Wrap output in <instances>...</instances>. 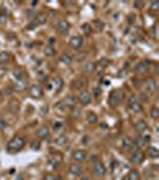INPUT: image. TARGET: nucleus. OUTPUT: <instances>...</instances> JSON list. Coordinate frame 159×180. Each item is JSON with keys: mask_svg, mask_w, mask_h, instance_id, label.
I'll return each instance as SVG.
<instances>
[{"mask_svg": "<svg viewBox=\"0 0 159 180\" xmlns=\"http://www.w3.org/2000/svg\"><path fill=\"white\" fill-rule=\"evenodd\" d=\"M36 25H37L36 23H30V24H29V28H28V29H35V28H36Z\"/></svg>", "mask_w": 159, "mask_h": 180, "instance_id": "864d4df0", "label": "nucleus"}, {"mask_svg": "<svg viewBox=\"0 0 159 180\" xmlns=\"http://www.w3.org/2000/svg\"><path fill=\"white\" fill-rule=\"evenodd\" d=\"M86 151L85 150H83V149H78V150H76V151L73 153V160L77 162V163H80V162H84L85 160H86Z\"/></svg>", "mask_w": 159, "mask_h": 180, "instance_id": "9d476101", "label": "nucleus"}, {"mask_svg": "<svg viewBox=\"0 0 159 180\" xmlns=\"http://www.w3.org/2000/svg\"><path fill=\"white\" fill-rule=\"evenodd\" d=\"M142 5H144L142 1H134V7H136V9H141Z\"/></svg>", "mask_w": 159, "mask_h": 180, "instance_id": "de8ad7c7", "label": "nucleus"}, {"mask_svg": "<svg viewBox=\"0 0 159 180\" xmlns=\"http://www.w3.org/2000/svg\"><path fill=\"white\" fill-rule=\"evenodd\" d=\"M123 101H124V93L122 90L116 89L109 96V105L111 107H118L123 103Z\"/></svg>", "mask_w": 159, "mask_h": 180, "instance_id": "f03ea898", "label": "nucleus"}, {"mask_svg": "<svg viewBox=\"0 0 159 180\" xmlns=\"http://www.w3.org/2000/svg\"><path fill=\"white\" fill-rule=\"evenodd\" d=\"M67 142H68V138H67L66 136H63V135L59 136V137L55 139V143H56L57 145H60V146L66 145V144H67Z\"/></svg>", "mask_w": 159, "mask_h": 180, "instance_id": "c756f323", "label": "nucleus"}, {"mask_svg": "<svg viewBox=\"0 0 159 180\" xmlns=\"http://www.w3.org/2000/svg\"><path fill=\"white\" fill-rule=\"evenodd\" d=\"M11 55L9 52H0V64H6L9 63Z\"/></svg>", "mask_w": 159, "mask_h": 180, "instance_id": "c85d7f7f", "label": "nucleus"}, {"mask_svg": "<svg viewBox=\"0 0 159 180\" xmlns=\"http://www.w3.org/2000/svg\"><path fill=\"white\" fill-rule=\"evenodd\" d=\"M43 52H44V54L47 55V56H54L55 55V49H54V47H53V45H46L44 46V48H43Z\"/></svg>", "mask_w": 159, "mask_h": 180, "instance_id": "a878e982", "label": "nucleus"}, {"mask_svg": "<svg viewBox=\"0 0 159 180\" xmlns=\"http://www.w3.org/2000/svg\"><path fill=\"white\" fill-rule=\"evenodd\" d=\"M140 135H141V137H142L147 143H148V142L151 140V138H152L151 135H150V133H146V132H142V133H140Z\"/></svg>", "mask_w": 159, "mask_h": 180, "instance_id": "ea45409f", "label": "nucleus"}, {"mask_svg": "<svg viewBox=\"0 0 159 180\" xmlns=\"http://www.w3.org/2000/svg\"><path fill=\"white\" fill-rule=\"evenodd\" d=\"M70 23L66 20V19H60L59 23H57V30H59V33L62 34V35H65L70 31Z\"/></svg>", "mask_w": 159, "mask_h": 180, "instance_id": "1a4fd4ad", "label": "nucleus"}, {"mask_svg": "<svg viewBox=\"0 0 159 180\" xmlns=\"http://www.w3.org/2000/svg\"><path fill=\"white\" fill-rule=\"evenodd\" d=\"M65 108H66V107L63 106V103H61V102H59V103L56 105V109L60 110V112H62V113H63V110H65Z\"/></svg>", "mask_w": 159, "mask_h": 180, "instance_id": "37998d69", "label": "nucleus"}, {"mask_svg": "<svg viewBox=\"0 0 159 180\" xmlns=\"http://www.w3.org/2000/svg\"><path fill=\"white\" fill-rule=\"evenodd\" d=\"M62 86H63V80H62V78L56 77V78L54 79V83H53L54 90H55V91H60V90L62 89Z\"/></svg>", "mask_w": 159, "mask_h": 180, "instance_id": "5701e85b", "label": "nucleus"}, {"mask_svg": "<svg viewBox=\"0 0 159 180\" xmlns=\"http://www.w3.org/2000/svg\"><path fill=\"white\" fill-rule=\"evenodd\" d=\"M6 22H7V17L6 16H4V15L0 16V23H1V24H6Z\"/></svg>", "mask_w": 159, "mask_h": 180, "instance_id": "a18cd8bd", "label": "nucleus"}, {"mask_svg": "<svg viewBox=\"0 0 159 180\" xmlns=\"http://www.w3.org/2000/svg\"><path fill=\"white\" fill-rule=\"evenodd\" d=\"M145 86H146V89H147V91L154 93L155 90H157L158 84H157V80H155L153 77H150V78H147V79L145 80Z\"/></svg>", "mask_w": 159, "mask_h": 180, "instance_id": "f8f14e48", "label": "nucleus"}, {"mask_svg": "<svg viewBox=\"0 0 159 180\" xmlns=\"http://www.w3.org/2000/svg\"><path fill=\"white\" fill-rule=\"evenodd\" d=\"M121 145L124 150H129L133 146V139L129 136H123L121 139Z\"/></svg>", "mask_w": 159, "mask_h": 180, "instance_id": "4468645a", "label": "nucleus"}, {"mask_svg": "<svg viewBox=\"0 0 159 180\" xmlns=\"http://www.w3.org/2000/svg\"><path fill=\"white\" fill-rule=\"evenodd\" d=\"M151 9H152L153 11H158V10H159V3H158V1H152Z\"/></svg>", "mask_w": 159, "mask_h": 180, "instance_id": "a19ab883", "label": "nucleus"}, {"mask_svg": "<svg viewBox=\"0 0 159 180\" xmlns=\"http://www.w3.org/2000/svg\"><path fill=\"white\" fill-rule=\"evenodd\" d=\"M47 79H48V76L47 75H43V73H41L40 75V80L43 83V82H47Z\"/></svg>", "mask_w": 159, "mask_h": 180, "instance_id": "09e8293b", "label": "nucleus"}, {"mask_svg": "<svg viewBox=\"0 0 159 180\" xmlns=\"http://www.w3.org/2000/svg\"><path fill=\"white\" fill-rule=\"evenodd\" d=\"M86 121H87V124H90V125L97 124V121H98V116H97V114L93 113V112H89L87 115H86Z\"/></svg>", "mask_w": 159, "mask_h": 180, "instance_id": "6ab92c4d", "label": "nucleus"}, {"mask_svg": "<svg viewBox=\"0 0 159 180\" xmlns=\"http://www.w3.org/2000/svg\"><path fill=\"white\" fill-rule=\"evenodd\" d=\"M154 73H155V75L158 73V65H157V64L154 65Z\"/></svg>", "mask_w": 159, "mask_h": 180, "instance_id": "5fc2aeb1", "label": "nucleus"}, {"mask_svg": "<svg viewBox=\"0 0 159 180\" xmlns=\"http://www.w3.org/2000/svg\"><path fill=\"white\" fill-rule=\"evenodd\" d=\"M70 173H71L72 175L78 176V175H80V174L83 173V168H81L79 165H77V163H72V165L70 166Z\"/></svg>", "mask_w": 159, "mask_h": 180, "instance_id": "aec40b11", "label": "nucleus"}, {"mask_svg": "<svg viewBox=\"0 0 159 180\" xmlns=\"http://www.w3.org/2000/svg\"><path fill=\"white\" fill-rule=\"evenodd\" d=\"M78 100L84 106L90 105V102H91V94H90V91H87V90H81V91L79 93V95H78Z\"/></svg>", "mask_w": 159, "mask_h": 180, "instance_id": "6e6552de", "label": "nucleus"}, {"mask_svg": "<svg viewBox=\"0 0 159 180\" xmlns=\"http://www.w3.org/2000/svg\"><path fill=\"white\" fill-rule=\"evenodd\" d=\"M29 94H30V96L33 97V99H40L41 96H42V89H41V86L40 85H36V84H34V85H31L30 86V90H29Z\"/></svg>", "mask_w": 159, "mask_h": 180, "instance_id": "9b49d317", "label": "nucleus"}, {"mask_svg": "<svg viewBox=\"0 0 159 180\" xmlns=\"http://www.w3.org/2000/svg\"><path fill=\"white\" fill-rule=\"evenodd\" d=\"M147 155L151 157V159H157L159 156V150L158 148L155 146H148L147 148Z\"/></svg>", "mask_w": 159, "mask_h": 180, "instance_id": "412c9836", "label": "nucleus"}, {"mask_svg": "<svg viewBox=\"0 0 159 180\" xmlns=\"http://www.w3.org/2000/svg\"><path fill=\"white\" fill-rule=\"evenodd\" d=\"M6 126H7L6 121H5L4 119H1V118H0V131H4V130L6 129Z\"/></svg>", "mask_w": 159, "mask_h": 180, "instance_id": "58836bf2", "label": "nucleus"}, {"mask_svg": "<svg viewBox=\"0 0 159 180\" xmlns=\"http://www.w3.org/2000/svg\"><path fill=\"white\" fill-rule=\"evenodd\" d=\"M155 29H157V26H155V25H153V28H152V34H153V37H154V39L157 37V33H155Z\"/></svg>", "mask_w": 159, "mask_h": 180, "instance_id": "3c124183", "label": "nucleus"}, {"mask_svg": "<svg viewBox=\"0 0 159 180\" xmlns=\"http://www.w3.org/2000/svg\"><path fill=\"white\" fill-rule=\"evenodd\" d=\"M93 94H94V97H99V95L102 94V91H101V89L99 88H94V90H93Z\"/></svg>", "mask_w": 159, "mask_h": 180, "instance_id": "79ce46f5", "label": "nucleus"}, {"mask_svg": "<svg viewBox=\"0 0 159 180\" xmlns=\"http://www.w3.org/2000/svg\"><path fill=\"white\" fill-rule=\"evenodd\" d=\"M37 136H38L41 139H47V138L49 137V129H48V126H46V125L41 126V127L37 130Z\"/></svg>", "mask_w": 159, "mask_h": 180, "instance_id": "f3484780", "label": "nucleus"}, {"mask_svg": "<svg viewBox=\"0 0 159 180\" xmlns=\"http://www.w3.org/2000/svg\"><path fill=\"white\" fill-rule=\"evenodd\" d=\"M150 70V63L148 61H140L135 65L134 71L136 75H146Z\"/></svg>", "mask_w": 159, "mask_h": 180, "instance_id": "423d86ee", "label": "nucleus"}, {"mask_svg": "<svg viewBox=\"0 0 159 180\" xmlns=\"http://www.w3.org/2000/svg\"><path fill=\"white\" fill-rule=\"evenodd\" d=\"M55 180H63L62 178H55Z\"/></svg>", "mask_w": 159, "mask_h": 180, "instance_id": "052dcab7", "label": "nucleus"}, {"mask_svg": "<svg viewBox=\"0 0 159 180\" xmlns=\"http://www.w3.org/2000/svg\"><path fill=\"white\" fill-rule=\"evenodd\" d=\"M81 180H89V178H87V176H85V178H83Z\"/></svg>", "mask_w": 159, "mask_h": 180, "instance_id": "bf43d9fd", "label": "nucleus"}, {"mask_svg": "<svg viewBox=\"0 0 159 180\" xmlns=\"http://www.w3.org/2000/svg\"><path fill=\"white\" fill-rule=\"evenodd\" d=\"M101 127H104V129H105V127H107V125H105V124H101Z\"/></svg>", "mask_w": 159, "mask_h": 180, "instance_id": "13d9d810", "label": "nucleus"}, {"mask_svg": "<svg viewBox=\"0 0 159 180\" xmlns=\"http://www.w3.org/2000/svg\"><path fill=\"white\" fill-rule=\"evenodd\" d=\"M80 29H81V31H83V34H84V35H90V34H91V31H92V26H91L89 23L83 24V25L80 26Z\"/></svg>", "mask_w": 159, "mask_h": 180, "instance_id": "7c9ffc66", "label": "nucleus"}, {"mask_svg": "<svg viewBox=\"0 0 159 180\" xmlns=\"http://www.w3.org/2000/svg\"><path fill=\"white\" fill-rule=\"evenodd\" d=\"M12 75H13V77L16 78V80H19V79H23L24 72H23L22 69H15L13 72H12Z\"/></svg>", "mask_w": 159, "mask_h": 180, "instance_id": "473e14b6", "label": "nucleus"}, {"mask_svg": "<svg viewBox=\"0 0 159 180\" xmlns=\"http://www.w3.org/2000/svg\"><path fill=\"white\" fill-rule=\"evenodd\" d=\"M81 143L87 144V143H89V137H86V136H85V137H83V138H81Z\"/></svg>", "mask_w": 159, "mask_h": 180, "instance_id": "8fccbe9b", "label": "nucleus"}, {"mask_svg": "<svg viewBox=\"0 0 159 180\" xmlns=\"http://www.w3.org/2000/svg\"><path fill=\"white\" fill-rule=\"evenodd\" d=\"M85 58H86V53H79L77 55V60H79V61H80L81 59H85Z\"/></svg>", "mask_w": 159, "mask_h": 180, "instance_id": "49530a36", "label": "nucleus"}, {"mask_svg": "<svg viewBox=\"0 0 159 180\" xmlns=\"http://www.w3.org/2000/svg\"><path fill=\"white\" fill-rule=\"evenodd\" d=\"M77 105V100L73 95H67L65 97V100H63V106H65L66 108H70V109H73Z\"/></svg>", "mask_w": 159, "mask_h": 180, "instance_id": "ddd939ff", "label": "nucleus"}, {"mask_svg": "<svg viewBox=\"0 0 159 180\" xmlns=\"http://www.w3.org/2000/svg\"><path fill=\"white\" fill-rule=\"evenodd\" d=\"M49 42H50V43H49V45H52V43H53V42H54V43H55V39H53V37H50V39H49Z\"/></svg>", "mask_w": 159, "mask_h": 180, "instance_id": "6e6d98bb", "label": "nucleus"}, {"mask_svg": "<svg viewBox=\"0 0 159 180\" xmlns=\"http://www.w3.org/2000/svg\"><path fill=\"white\" fill-rule=\"evenodd\" d=\"M151 116L154 119V120H158L159 119V109H158V107H152V109H151Z\"/></svg>", "mask_w": 159, "mask_h": 180, "instance_id": "f704fd0d", "label": "nucleus"}, {"mask_svg": "<svg viewBox=\"0 0 159 180\" xmlns=\"http://www.w3.org/2000/svg\"><path fill=\"white\" fill-rule=\"evenodd\" d=\"M122 180H128V179H127V176H124V178H123Z\"/></svg>", "mask_w": 159, "mask_h": 180, "instance_id": "680f3d73", "label": "nucleus"}, {"mask_svg": "<svg viewBox=\"0 0 159 180\" xmlns=\"http://www.w3.org/2000/svg\"><path fill=\"white\" fill-rule=\"evenodd\" d=\"M71 115H72L74 119H80V118H81V115H83V110H81L80 108H77V107H74V108L72 109V113H71Z\"/></svg>", "mask_w": 159, "mask_h": 180, "instance_id": "72a5a7b5", "label": "nucleus"}, {"mask_svg": "<svg viewBox=\"0 0 159 180\" xmlns=\"http://www.w3.org/2000/svg\"><path fill=\"white\" fill-rule=\"evenodd\" d=\"M98 65H99L101 67H107V66H109V65H110V61H109V59H108V58H102V59H99Z\"/></svg>", "mask_w": 159, "mask_h": 180, "instance_id": "c9c22d12", "label": "nucleus"}, {"mask_svg": "<svg viewBox=\"0 0 159 180\" xmlns=\"http://www.w3.org/2000/svg\"><path fill=\"white\" fill-rule=\"evenodd\" d=\"M31 5H33V6H35V5H37V1H31Z\"/></svg>", "mask_w": 159, "mask_h": 180, "instance_id": "4d7b16f0", "label": "nucleus"}, {"mask_svg": "<svg viewBox=\"0 0 159 180\" xmlns=\"http://www.w3.org/2000/svg\"><path fill=\"white\" fill-rule=\"evenodd\" d=\"M19 103H18V101H11L10 103H9V112L11 113V114H13V115H16V114H18L19 113Z\"/></svg>", "mask_w": 159, "mask_h": 180, "instance_id": "a211bd4d", "label": "nucleus"}, {"mask_svg": "<svg viewBox=\"0 0 159 180\" xmlns=\"http://www.w3.org/2000/svg\"><path fill=\"white\" fill-rule=\"evenodd\" d=\"M30 148L33 149V150H40L41 143L38 140H33V142H31V144H30Z\"/></svg>", "mask_w": 159, "mask_h": 180, "instance_id": "e433bc0d", "label": "nucleus"}, {"mask_svg": "<svg viewBox=\"0 0 159 180\" xmlns=\"http://www.w3.org/2000/svg\"><path fill=\"white\" fill-rule=\"evenodd\" d=\"M129 109L132 112H134V113L142 112V105H141V102L138 101L136 96H134V95L129 97Z\"/></svg>", "mask_w": 159, "mask_h": 180, "instance_id": "20e7f679", "label": "nucleus"}, {"mask_svg": "<svg viewBox=\"0 0 159 180\" xmlns=\"http://www.w3.org/2000/svg\"><path fill=\"white\" fill-rule=\"evenodd\" d=\"M25 88H26V80H25V79L16 80V83H15V89L17 90V91H23Z\"/></svg>", "mask_w": 159, "mask_h": 180, "instance_id": "4be33fe9", "label": "nucleus"}, {"mask_svg": "<svg viewBox=\"0 0 159 180\" xmlns=\"http://www.w3.org/2000/svg\"><path fill=\"white\" fill-rule=\"evenodd\" d=\"M36 24H46L47 23V15L43 12H40L36 15Z\"/></svg>", "mask_w": 159, "mask_h": 180, "instance_id": "cd10ccee", "label": "nucleus"}, {"mask_svg": "<svg viewBox=\"0 0 159 180\" xmlns=\"http://www.w3.org/2000/svg\"><path fill=\"white\" fill-rule=\"evenodd\" d=\"M60 61H61L63 65H71V63H72V56H71L70 54L65 53V54H62V55L60 56Z\"/></svg>", "mask_w": 159, "mask_h": 180, "instance_id": "bb28decb", "label": "nucleus"}, {"mask_svg": "<svg viewBox=\"0 0 159 180\" xmlns=\"http://www.w3.org/2000/svg\"><path fill=\"white\" fill-rule=\"evenodd\" d=\"M24 144H25V139L23 137H20V136H16L7 143V150L10 153L19 151L20 149H23Z\"/></svg>", "mask_w": 159, "mask_h": 180, "instance_id": "f257e3e1", "label": "nucleus"}, {"mask_svg": "<svg viewBox=\"0 0 159 180\" xmlns=\"http://www.w3.org/2000/svg\"><path fill=\"white\" fill-rule=\"evenodd\" d=\"M145 160V154L141 151V149H138L132 153L131 155V162L134 165H141Z\"/></svg>", "mask_w": 159, "mask_h": 180, "instance_id": "7ed1b4c3", "label": "nucleus"}, {"mask_svg": "<svg viewBox=\"0 0 159 180\" xmlns=\"http://www.w3.org/2000/svg\"><path fill=\"white\" fill-rule=\"evenodd\" d=\"M134 129H135L136 132L142 133L147 130V123L145 121V120H138V121L134 123Z\"/></svg>", "mask_w": 159, "mask_h": 180, "instance_id": "dca6fc26", "label": "nucleus"}, {"mask_svg": "<svg viewBox=\"0 0 159 180\" xmlns=\"http://www.w3.org/2000/svg\"><path fill=\"white\" fill-rule=\"evenodd\" d=\"M139 97H140V102H141V101H142V102H147V101H148V95H147L146 93H140Z\"/></svg>", "mask_w": 159, "mask_h": 180, "instance_id": "4c0bfd02", "label": "nucleus"}, {"mask_svg": "<svg viewBox=\"0 0 159 180\" xmlns=\"http://www.w3.org/2000/svg\"><path fill=\"white\" fill-rule=\"evenodd\" d=\"M83 70L85 73L87 75H92L94 71H96V64L93 61H86L84 65H83Z\"/></svg>", "mask_w": 159, "mask_h": 180, "instance_id": "2eb2a0df", "label": "nucleus"}, {"mask_svg": "<svg viewBox=\"0 0 159 180\" xmlns=\"http://www.w3.org/2000/svg\"><path fill=\"white\" fill-rule=\"evenodd\" d=\"M133 144H135V146L136 148H139V149H141V148H144V146H146L147 145V142L141 137V135L140 136H138L136 138H135V140L133 142Z\"/></svg>", "mask_w": 159, "mask_h": 180, "instance_id": "b1692460", "label": "nucleus"}, {"mask_svg": "<svg viewBox=\"0 0 159 180\" xmlns=\"http://www.w3.org/2000/svg\"><path fill=\"white\" fill-rule=\"evenodd\" d=\"M26 15L29 16V17H28L29 19H31L33 17H35V15H33V12H31V11H26Z\"/></svg>", "mask_w": 159, "mask_h": 180, "instance_id": "603ef678", "label": "nucleus"}, {"mask_svg": "<svg viewBox=\"0 0 159 180\" xmlns=\"http://www.w3.org/2000/svg\"><path fill=\"white\" fill-rule=\"evenodd\" d=\"M83 45H84V40H83L81 36H73V37L70 39V46L74 50L80 49L83 47Z\"/></svg>", "mask_w": 159, "mask_h": 180, "instance_id": "0eeeda50", "label": "nucleus"}, {"mask_svg": "<svg viewBox=\"0 0 159 180\" xmlns=\"http://www.w3.org/2000/svg\"><path fill=\"white\" fill-rule=\"evenodd\" d=\"M92 170H93V174H94V175H97V176H99V178L104 176V175H105V173H107L105 166H104L102 162H99V161H97V162H94V163H93V168H92Z\"/></svg>", "mask_w": 159, "mask_h": 180, "instance_id": "39448f33", "label": "nucleus"}, {"mask_svg": "<svg viewBox=\"0 0 159 180\" xmlns=\"http://www.w3.org/2000/svg\"><path fill=\"white\" fill-rule=\"evenodd\" d=\"M74 84H76V86H77V88H83V86H85V85L87 84V80H86V78H85V77L80 76V77L74 82Z\"/></svg>", "mask_w": 159, "mask_h": 180, "instance_id": "2f4dec72", "label": "nucleus"}, {"mask_svg": "<svg viewBox=\"0 0 159 180\" xmlns=\"http://www.w3.org/2000/svg\"><path fill=\"white\" fill-rule=\"evenodd\" d=\"M44 180H55V176L52 174V173H47L44 175Z\"/></svg>", "mask_w": 159, "mask_h": 180, "instance_id": "c03bdc74", "label": "nucleus"}, {"mask_svg": "<svg viewBox=\"0 0 159 180\" xmlns=\"http://www.w3.org/2000/svg\"><path fill=\"white\" fill-rule=\"evenodd\" d=\"M127 179L128 180H140V174L136 169H131L127 174Z\"/></svg>", "mask_w": 159, "mask_h": 180, "instance_id": "393cba45", "label": "nucleus"}]
</instances>
